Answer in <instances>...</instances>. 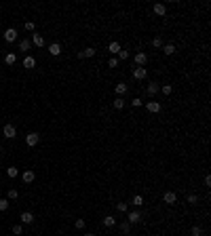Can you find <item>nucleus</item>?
Here are the masks:
<instances>
[{"mask_svg":"<svg viewBox=\"0 0 211 236\" xmlns=\"http://www.w3.org/2000/svg\"><path fill=\"white\" fill-rule=\"evenodd\" d=\"M2 133H4V137H9V139H15V137H17V131H15V127H13V124H4Z\"/></svg>","mask_w":211,"mask_h":236,"instance_id":"nucleus-1","label":"nucleus"},{"mask_svg":"<svg viewBox=\"0 0 211 236\" xmlns=\"http://www.w3.org/2000/svg\"><path fill=\"white\" fill-rule=\"evenodd\" d=\"M196 200H199L196 194H190V196H188V202H190V205H196Z\"/></svg>","mask_w":211,"mask_h":236,"instance_id":"nucleus-36","label":"nucleus"},{"mask_svg":"<svg viewBox=\"0 0 211 236\" xmlns=\"http://www.w3.org/2000/svg\"><path fill=\"white\" fill-rule=\"evenodd\" d=\"M85 236H95V234H85Z\"/></svg>","mask_w":211,"mask_h":236,"instance_id":"nucleus-40","label":"nucleus"},{"mask_svg":"<svg viewBox=\"0 0 211 236\" xmlns=\"http://www.w3.org/2000/svg\"><path fill=\"white\" fill-rule=\"evenodd\" d=\"M192 236H203V230H201L199 226H194V228H192Z\"/></svg>","mask_w":211,"mask_h":236,"instance_id":"nucleus-33","label":"nucleus"},{"mask_svg":"<svg viewBox=\"0 0 211 236\" xmlns=\"http://www.w3.org/2000/svg\"><path fill=\"white\" fill-rule=\"evenodd\" d=\"M34 27H36L34 21H26V30H27V32H34Z\"/></svg>","mask_w":211,"mask_h":236,"instance_id":"nucleus-30","label":"nucleus"},{"mask_svg":"<svg viewBox=\"0 0 211 236\" xmlns=\"http://www.w3.org/2000/svg\"><path fill=\"white\" fill-rule=\"evenodd\" d=\"M131 205H135V207H141V205H144V198H141L140 194H137V196H133V200H131Z\"/></svg>","mask_w":211,"mask_h":236,"instance_id":"nucleus-22","label":"nucleus"},{"mask_svg":"<svg viewBox=\"0 0 211 236\" xmlns=\"http://www.w3.org/2000/svg\"><path fill=\"white\" fill-rule=\"evenodd\" d=\"M108 65H110V68H118V59H116V57H112V59L108 61Z\"/></svg>","mask_w":211,"mask_h":236,"instance_id":"nucleus-35","label":"nucleus"},{"mask_svg":"<svg viewBox=\"0 0 211 236\" xmlns=\"http://www.w3.org/2000/svg\"><path fill=\"white\" fill-rule=\"evenodd\" d=\"M152 46H154V49H160V46H163V40H160V38H154V40H152Z\"/></svg>","mask_w":211,"mask_h":236,"instance_id":"nucleus-29","label":"nucleus"},{"mask_svg":"<svg viewBox=\"0 0 211 236\" xmlns=\"http://www.w3.org/2000/svg\"><path fill=\"white\" fill-rule=\"evenodd\" d=\"M133 105H135V108H140V105H144V101H141V99H133Z\"/></svg>","mask_w":211,"mask_h":236,"instance_id":"nucleus-39","label":"nucleus"},{"mask_svg":"<svg viewBox=\"0 0 211 236\" xmlns=\"http://www.w3.org/2000/svg\"><path fill=\"white\" fill-rule=\"evenodd\" d=\"M116 209H118V211H127V202H118Z\"/></svg>","mask_w":211,"mask_h":236,"instance_id":"nucleus-38","label":"nucleus"},{"mask_svg":"<svg viewBox=\"0 0 211 236\" xmlns=\"http://www.w3.org/2000/svg\"><path fill=\"white\" fill-rule=\"evenodd\" d=\"M74 226L78 228V230H82V228H85V219H76V221H74Z\"/></svg>","mask_w":211,"mask_h":236,"instance_id":"nucleus-34","label":"nucleus"},{"mask_svg":"<svg viewBox=\"0 0 211 236\" xmlns=\"http://www.w3.org/2000/svg\"><path fill=\"white\" fill-rule=\"evenodd\" d=\"M21 232H23V228L21 226H13V234L15 236H21Z\"/></svg>","mask_w":211,"mask_h":236,"instance_id":"nucleus-32","label":"nucleus"},{"mask_svg":"<svg viewBox=\"0 0 211 236\" xmlns=\"http://www.w3.org/2000/svg\"><path fill=\"white\" fill-rule=\"evenodd\" d=\"M158 91H160V87H158L156 82H150V84H148V95H150V97H154Z\"/></svg>","mask_w":211,"mask_h":236,"instance_id":"nucleus-13","label":"nucleus"},{"mask_svg":"<svg viewBox=\"0 0 211 236\" xmlns=\"http://www.w3.org/2000/svg\"><path fill=\"white\" fill-rule=\"evenodd\" d=\"M4 40H7V42H13V40H17V30H15V27H9V30L4 32Z\"/></svg>","mask_w":211,"mask_h":236,"instance_id":"nucleus-3","label":"nucleus"},{"mask_svg":"<svg viewBox=\"0 0 211 236\" xmlns=\"http://www.w3.org/2000/svg\"><path fill=\"white\" fill-rule=\"evenodd\" d=\"M140 219H141V213H137V211H131V213H129V217H127V221H129V224H137Z\"/></svg>","mask_w":211,"mask_h":236,"instance_id":"nucleus-10","label":"nucleus"},{"mask_svg":"<svg viewBox=\"0 0 211 236\" xmlns=\"http://www.w3.org/2000/svg\"><path fill=\"white\" fill-rule=\"evenodd\" d=\"M118 59H123V61H125V59H129V53L120 49V51H118Z\"/></svg>","mask_w":211,"mask_h":236,"instance_id":"nucleus-28","label":"nucleus"},{"mask_svg":"<svg viewBox=\"0 0 211 236\" xmlns=\"http://www.w3.org/2000/svg\"><path fill=\"white\" fill-rule=\"evenodd\" d=\"M146 108H148V112L156 114L158 110H160V104H158V101H148V104H146Z\"/></svg>","mask_w":211,"mask_h":236,"instance_id":"nucleus-11","label":"nucleus"},{"mask_svg":"<svg viewBox=\"0 0 211 236\" xmlns=\"http://www.w3.org/2000/svg\"><path fill=\"white\" fill-rule=\"evenodd\" d=\"M0 150H2V146H0Z\"/></svg>","mask_w":211,"mask_h":236,"instance_id":"nucleus-41","label":"nucleus"},{"mask_svg":"<svg viewBox=\"0 0 211 236\" xmlns=\"http://www.w3.org/2000/svg\"><path fill=\"white\" fill-rule=\"evenodd\" d=\"M38 141H40V135H38V133H30V135H26V143L30 146V148H34Z\"/></svg>","mask_w":211,"mask_h":236,"instance_id":"nucleus-2","label":"nucleus"},{"mask_svg":"<svg viewBox=\"0 0 211 236\" xmlns=\"http://www.w3.org/2000/svg\"><path fill=\"white\" fill-rule=\"evenodd\" d=\"M154 13H156L158 17H163V15H165V13H167V7H165V4H160V2H158V4H154Z\"/></svg>","mask_w":211,"mask_h":236,"instance_id":"nucleus-14","label":"nucleus"},{"mask_svg":"<svg viewBox=\"0 0 211 236\" xmlns=\"http://www.w3.org/2000/svg\"><path fill=\"white\" fill-rule=\"evenodd\" d=\"M163 200L167 202V205H175L177 202V194L175 192H165L163 194Z\"/></svg>","mask_w":211,"mask_h":236,"instance_id":"nucleus-4","label":"nucleus"},{"mask_svg":"<svg viewBox=\"0 0 211 236\" xmlns=\"http://www.w3.org/2000/svg\"><path fill=\"white\" fill-rule=\"evenodd\" d=\"M129 228H131V224H129V221H125V224H120V230H123V232H129Z\"/></svg>","mask_w":211,"mask_h":236,"instance_id":"nucleus-37","label":"nucleus"},{"mask_svg":"<svg viewBox=\"0 0 211 236\" xmlns=\"http://www.w3.org/2000/svg\"><path fill=\"white\" fill-rule=\"evenodd\" d=\"M34 65H36V59H34V57H32V55H30V57H26V59H23V68H27V70H32Z\"/></svg>","mask_w":211,"mask_h":236,"instance_id":"nucleus-15","label":"nucleus"},{"mask_svg":"<svg viewBox=\"0 0 211 236\" xmlns=\"http://www.w3.org/2000/svg\"><path fill=\"white\" fill-rule=\"evenodd\" d=\"M163 51H165V55H173V53H175V46H173V44H165Z\"/></svg>","mask_w":211,"mask_h":236,"instance_id":"nucleus-21","label":"nucleus"},{"mask_svg":"<svg viewBox=\"0 0 211 236\" xmlns=\"http://www.w3.org/2000/svg\"><path fill=\"white\" fill-rule=\"evenodd\" d=\"M95 55V49L93 46H89V49H85V51H78V59H85V57H93Z\"/></svg>","mask_w":211,"mask_h":236,"instance_id":"nucleus-8","label":"nucleus"},{"mask_svg":"<svg viewBox=\"0 0 211 236\" xmlns=\"http://www.w3.org/2000/svg\"><path fill=\"white\" fill-rule=\"evenodd\" d=\"M9 198H11V200L19 198V192H17V190H9Z\"/></svg>","mask_w":211,"mask_h":236,"instance_id":"nucleus-31","label":"nucleus"},{"mask_svg":"<svg viewBox=\"0 0 211 236\" xmlns=\"http://www.w3.org/2000/svg\"><path fill=\"white\" fill-rule=\"evenodd\" d=\"M4 61L9 63V65H13V63L17 61V57H15V55H13V53H9V55H7V57H4Z\"/></svg>","mask_w":211,"mask_h":236,"instance_id":"nucleus-24","label":"nucleus"},{"mask_svg":"<svg viewBox=\"0 0 211 236\" xmlns=\"http://www.w3.org/2000/svg\"><path fill=\"white\" fill-rule=\"evenodd\" d=\"M108 51L112 53V55H118V51H120V44H118V42H110V44H108Z\"/></svg>","mask_w":211,"mask_h":236,"instance_id":"nucleus-16","label":"nucleus"},{"mask_svg":"<svg viewBox=\"0 0 211 236\" xmlns=\"http://www.w3.org/2000/svg\"><path fill=\"white\" fill-rule=\"evenodd\" d=\"M7 175H9V177H17V175H19V169H15V166H9V169H7Z\"/></svg>","mask_w":211,"mask_h":236,"instance_id":"nucleus-23","label":"nucleus"},{"mask_svg":"<svg viewBox=\"0 0 211 236\" xmlns=\"http://www.w3.org/2000/svg\"><path fill=\"white\" fill-rule=\"evenodd\" d=\"M9 209V200L7 198H0V211H7Z\"/></svg>","mask_w":211,"mask_h":236,"instance_id":"nucleus-26","label":"nucleus"},{"mask_svg":"<svg viewBox=\"0 0 211 236\" xmlns=\"http://www.w3.org/2000/svg\"><path fill=\"white\" fill-rule=\"evenodd\" d=\"M160 91H163L165 95H171V91H173V87H171V84H163V87H160Z\"/></svg>","mask_w":211,"mask_h":236,"instance_id":"nucleus-25","label":"nucleus"},{"mask_svg":"<svg viewBox=\"0 0 211 236\" xmlns=\"http://www.w3.org/2000/svg\"><path fill=\"white\" fill-rule=\"evenodd\" d=\"M114 224H116V219L112 217V215H106V217H104V226L106 228H112Z\"/></svg>","mask_w":211,"mask_h":236,"instance_id":"nucleus-18","label":"nucleus"},{"mask_svg":"<svg viewBox=\"0 0 211 236\" xmlns=\"http://www.w3.org/2000/svg\"><path fill=\"white\" fill-rule=\"evenodd\" d=\"M19 49H21V51H27V49H30V40H21V42H19Z\"/></svg>","mask_w":211,"mask_h":236,"instance_id":"nucleus-27","label":"nucleus"},{"mask_svg":"<svg viewBox=\"0 0 211 236\" xmlns=\"http://www.w3.org/2000/svg\"><path fill=\"white\" fill-rule=\"evenodd\" d=\"M32 42H34L36 46H42V44H44V38L40 34H34V36H32Z\"/></svg>","mask_w":211,"mask_h":236,"instance_id":"nucleus-19","label":"nucleus"},{"mask_svg":"<svg viewBox=\"0 0 211 236\" xmlns=\"http://www.w3.org/2000/svg\"><path fill=\"white\" fill-rule=\"evenodd\" d=\"M133 76H135L137 80H144L146 76H148V70H146V68H135V70H133Z\"/></svg>","mask_w":211,"mask_h":236,"instance_id":"nucleus-5","label":"nucleus"},{"mask_svg":"<svg viewBox=\"0 0 211 236\" xmlns=\"http://www.w3.org/2000/svg\"><path fill=\"white\" fill-rule=\"evenodd\" d=\"M123 108H125V99H123V97L114 99V110H123Z\"/></svg>","mask_w":211,"mask_h":236,"instance_id":"nucleus-20","label":"nucleus"},{"mask_svg":"<svg viewBox=\"0 0 211 236\" xmlns=\"http://www.w3.org/2000/svg\"><path fill=\"white\" fill-rule=\"evenodd\" d=\"M21 224H32V221H34V215H32V213H30V211H26V213H21Z\"/></svg>","mask_w":211,"mask_h":236,"instance_id":"nucleus-12","label":"nucleus"},{"mask_svg":"<svg viewBox=\"0 0 211 236\" xmlns=\"http://www.w3.org/2000/svg\"><path fill=\"white\" fill-rule=\"evenodd\" d=\"M49 53H51L53 57H57V55L61 53V44H59V42H53V44H49Z\"/></svg>","mask_w":211,"mask_h":236,"instance_id":"nucleus-6","label":"nucleus"},{"mask_svg":"<svg viewBox=\"0 0 211 236\" xmlns=\"http://www.w3.org/2000/svg\"><path fill=\"white\" fill-rule=\"evenodd\" d=\"M114 91H116V95H125V93H127V84H125V82H118L114 87Z\"/></svg>","mask_w":211,"mask_h":236,"instance_id":"nucleus-17","label":"nucleus"},{"mask_svg":"<svg viewBox=\"0 0 211 236\" xmlns=\"http://www.w3.org/2000/svg\"><path fill=\"white\" fill-rule=\"evenodd\" d=\"M146 61H148V55H146V53H137V55H135V63H137V65H146Z\"/></svg>","mask_w":211,"mask_h":236,"instance_id":"nucleus-9","label":"nucleus"},{"mask_svg":"<svg viewBox=\"0 0 211 236\" xmlns=\"http://www.w3.org/2000/svg\"><path fill=\"white\" fill-rule=\"evenodd\" d=\"M21 177H23V181H26V184H32V181L36 179V173L27 169V171H23V175H21Z\"/></svg>","mask_w":211,"mask_h":236,"instance_id":"nucleus-7","label":"nucleus"}]
</instances>
